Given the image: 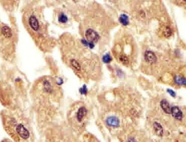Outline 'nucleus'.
Masks as SVG:
<instances>
[{"mask_svg": "<svg viewBox=\"0 0 186 142\" xmlns=\"http://www.w3.org/2000/svg\"><path fill=\"white\" fill-rule=\"evenodd\" d=\"M30 27L33 29L34 30H38V22L37 21V19L34 16H31L30 18Z\"/></svg>", "mask_w": 186, "mask_h": 142, "instance_id": "9", "label": "nucleus"}, {"mask_svg": "<svg viewBox=\"0 0 186 142\" xmlns=\"http://www.w3.org/2000/svg\"><path fill=\"white\" fill-rule=\"evenodd\" d=\"M86 37L88 42L92 43L97 42L99 39L98 34L92 29H88L86 31Z\"/></svg>", "mask_w": 186, "mask_h": 142, "instance_id": "4", "label": "nucleus"}, {"mask_svg": "<svg viewBox=\"0 0 186 142\" xmlns=\"http://www.w3.org/2000/svg\"><path fill=\"white\" fill-rule=\"evenodd\" d=\"M119 22H121V24H123L124 26H127L129 24V17L125 14L121 15V16L119 17Z\"/></svg>", "mask_w": 186, "mask_h": 142, "instance_id": "12", "label": "nucleus"}, {"mask_svg": "<svg viewBox=\"0 0 186 142\" xmlns=\"http://www.w3.org/2000/svg\"><path fill=\"white\" fill-rule=\"evenodd\" d=\"M106 123L110 127H119V120L115 116H109L106 119Z\"/></svg>", "mask_w": 186, "mask_h": 142, "instance_id": "6", "label": "nucleus"}, {"mask_svg": "<svg viewBox=\"0 0 186 142\" xmlns=\"http://www.w3.org/2000/svg\"><path fill=\"white\" fill-rule=\"evenodd\" d=\"M128 142H136L134 138H130L128 139Z\"/></svg>", "mask_w": 186, "mask_h": 142, "instance_id": "20", "label": "nucleus"}, {"mask_svg": "<svg viewBox=\"0 0 186 142\" xmlns=\"http://www.w3.org/2000/svg\"><path fill=\"white\" fill-rule=\"evenodd\" d=\"M112 58L111 56H110L109 54H106L102 58V60L105 63H109L112 61Z\"/></svg>", "mask_w": 186, "mask_h": 142, "instance_id": "15", "label": "nucleus"}, {"mask_svg": "<svg viewBox=\"0 0 186 142\" xmlns=\"http://www.w3.org/2000/svg\"><path fill=\"white\" fill-rule=\"evenodd\" d=\"M119 60L124 64V65H127L129 64V60L127 58V57L124 55H122L119 57Z\"/></svg>", "mask_w": 186, "mask_h": 142, "instance_id": "16", "label": "nucleus"}, {"mask_svg": "<svg viewBox=\"0 0 186 142\" xmlns=\"http://www.w3.org/2000/svg\"><path fill=\"white\" fill-rule=\"evenodd\" d=\"M71 66L74 67L75 70H76L77 71L81 70V66L78 61H76V60H72L71 61Z\"/></svg>", "mask_w": 186, "mask_h": 142, "instance_id": "14", "label": "nucleus"}, {"mask_svg": "<svg viewBox=\"0 0 186 142\" xmlns=\"http://www.w3.org/2000/svg\"><path fill=\"white\" fill-rule=\"evenodd\" d=\"M5 130L15 142H35V135L30 116L22 111L4 114Z\"/></svg>", "mask_w": 186, "mask_h": 142, "instance_id": "2", "label": "nucleus"}, {"mask_svg": "<svg viewBox=\"0 0 186 142\" xmlns=\"http://www.w3.org/2000/svg\"><path fill=\"white\" fill-rule=\"evenodd\" d=\"M145 59L146 61L149 64L155 63L157 60L155 55L151 51H147L145 53Z\"/></svg>", "mask_w": 186, "mask_h": 142, "instance_id": "5", "label": "nucleus"}, {"mask_svg": "<svg viewBox=\"0 0 186 142\" xmlns=\"http://www.w3.org/2000/svg\"><path fill=\"white\" fill-rule=\"evenodd\" d=\"M58 20L60 22L65 23V22H67L68 18L66 15H65L64 14H61V15H60Z\"/></svg>", "mask_w": 186, "mask_h": 142, "instance_id": "17", "label": "nucleus"}, {"mask_svg": "<svg viewBox=\"0 0 186 142\" xmlns=\"http://www.w3.org/2000/svg\"><path fill=\"white\" fill-rule=\"evenodd\" d=\"M30 97L37 124L42 131L57 122L62 95L54 78L44 76L38 79L30 90Z\"/></svg>", "mask_w": 186, "mask_h": 142, "instance_id": "1", "label": "nucleus"}, {"mask_svg": "<svg viewBox=\"0 0 186 142\" xmlns=\"http://www.w3.org/2000/svg\"><path fill=\"white\" fill-rule=\"evenodd\" d=\"M172 34L170 28H167L165 30V32H164V35L166 37H170L171 35Z\"/></svg>", "mask_w": 186, "mask_h": 142, "instance_id": "18", "label": "nucleus"}, {"mask_svg": "<svg viewBox=\"0 0 186 142\" xmlns=\"http://www.w3.org/2000/svg\"><path fill=\"white\" fill-rule=\"evenodd\" d=\"M183 1H186V0H183Z\"/></svg>", "mask_w": 186, "mask_h": 142, "instance_id": "21", "label": "nucleus"}, {"mask_svg": "<svg viewBox=\"0 0 186 142\" xmlns=\"http://www.w3.org/2000/svg\"><path fill=\"white\" fill-rule=\"evenodd\" d=\"M168 93H170V94L172 96H173V97H175V95H176V94H175V93L174 91H173L172 90L168 89Z\"/></svg>", "mask_w": 186, "mask_h": 142, "instance_id": "19", "label": "nucleus"}, {"mask_svg": "<svg viewBox=\"0 0 186 142\" xmlns=\"http://www.w3.org/2000/svg\"><path fill=\"white\" fill-rule=\"evenodd\" d=\"M88 113V111L86 106H81L78 108L75 115L77 122H78V123H82L87 117Z\"/></svg>", "mask_w": 186, "mask_h": 142, "instance_id": "3", "label": "nucleus"}, {"mask_svg": "<svg viewBox=\"0 0 186 142\" xmlns=\"http://www.w3.org/2000/svg\"><path fill=\"white\" fill-rule=\"evenodd\" d=\"M171 113L172 116L176 119L180 120L183 118V113L181 111V110L179 109L178 107L175 106V107L172 108Z\"/></svg>", "mask_w": 186, "mask_h": 142, "instance_id": "7", "label": "nucleus"}, {"mask_svg": "<svg viewBox=\"0 0 186 142\" xmlns=\"http://www.w3.org/2000/svg\"><path fill=\"white\" fill-rule=\"evenodd\" d=\"M154 129L156 133L160 136H162L163 134V130L162 126L160 123L155 122L154 123Z\"/></svg>", "mask_w": 186, "mask_h": 142, "instance_id": "10", "label": "nucleus"}, {"mask_svg": "<svg viewBox=\"0 0 186 142\" xmlns=\"http://www.w3.org/2000/svg\"><path fill=\"white\" fill-rule=\"evenodd\" d=\"M2 33L4 36L7 38H9L12 37L11 29L7 26H4L2 28Z\"/></svg>", "mask_w": 186, "mask_h": 142, "instance_id": "11", "label": "nucleus"}, {"mask_svg": "<svg viewBox=\"0 0 186 142\" xmlns=\"http://www.w3.org/2000/svg\"><path fill=\"white\" fill-rule=\"evenodd\" d=\"M175 81L178 85H186V79L181 76H176L175 78Z\"/></svg>", "mask_w": 186, "mask_h": 142, "instance_id": "13", "label": "nucleus"}, {"mask_svg": "<svg viewBox=\"0 0 186 142\" xmlns=\"http://www.w3.org/2000/svg\"><path fill=\"white\" fill-rule=\"evenodd\" d=\"M160 106L164 112L168 114H170L171 112V108L168 101L163 99L160 101Z\"/></svg>", "mask_w": 186, "mask_h": 142, "instance_id": "8", "label": "nucleus"}]
</instances>
